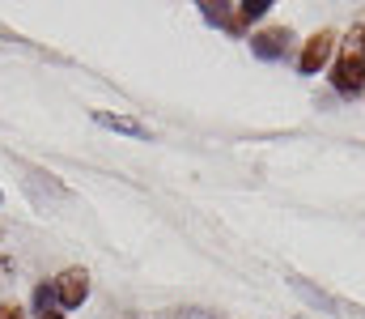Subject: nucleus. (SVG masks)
Returning a JSON list of instances; mask_svg holds the SVG:
<instances>
[{"label": "nucleus", "instance_id": "423d86ee", "mask_svg": "<svg viewBox=\"0 0 365 319\" xmlns=\"http://www.w3.org/2000/svg\"><path fill=\"white\" fill-rule=\"evenodd\" d=\"M60 298H56V281H43L38 290H34V311H38V319H60Z\"/></svg>", "mask_w": 365, "mask_h": 319}, {"label": "nucleus", "instance_id": "f03ea898", "mask_svg": "<svg viewBox=\"0 0 365 319\" xmlns=\"http://www.w3.org/2000/svg\"><path fill=\"white\" fill-rule=\"evenodd\" d=\"M331 51H336V34L331 30H319V34H310V43L302 47V56H297V69L306 73V77H314L327 60H331Z\"/></svg>", "mask_w": 365, "mask_h": 319}, {"label": "nucleus", "instance_id": "6e6552de", "mask_svg": "<svg viewBox=\"0 0 365 319\" xmlns=\"http://www.w3.org/2000/svg\"><path fill=\"white\" fill-rule=\"evenodd\" d=\"M293 290H297V294H302L306 303H314V307H323V311H340V303H336V298H327L323 290H314V285H306L302 277H293Z\"/></svg>", "mask_w": 365, "mask_h": 319}, {"label": "nucleus", "instance_id": "20e7f679", "mask_svg": "<svg viewBox=\"0 0 365 319\" xmlns=\"http://www.w3.org/2000/svg\"><path fill=\"white\" fill-rule=\"evenodd\" d=\"M56 298H60V307H81V303L90 298V273H86V268H68V273H60V281H56Z\"/></svg>", "mask_w": 365, "mask_h": 319}, {"label": "nucleus", "instance_id": "39448f33", "mask_svg": "<svg viewBox=\"0 0 365 319\" xmlns=\"http://www.w3.org/2000/svg\"><path fill=\"white\" fill-rule=\"evenodd\" d=\"M93 119L102 123V128H110V132H123V136H149V128L140 123V119H132V115H119V111H93Z\"/></svg>", "mask_w": 365, "mask_h": 319}, {"label": "nucleus", "instance_id": "9d476101", "mask_svg": "<svg viewBox=\"0 0 365 319\" xmlns=\"http://www.w3.org/2000/svg\"><path fill=\"white\" fill-rule=\"evenodd\" d=\"M0 319H21V311H17L13 303H4V307H0Z\"/></svg>", "mask_w": 365, "mask_h": 319}, {"label": "nucleus", "instance_id": "0eeeda50", "mask_svg": "<svg viewBox=\"0 0 365 319\" xmlns=\"http://www.w3.org/2000/svg\"><path fill=\"white\" fill-rule=\"evenodd\" d=\"M200 9H204V17H208L212 26H221V30H234V34L242 30V26H238V9H234V4H200Z\"/></svg>", "mask_w": 365, "mask_h": 319}, {"label": "nucleus", "instance_id": "1a4fd4ad", "mask_svg": "<svg viewBox=\"0 0 365 319\" xmlns=\"http://www.w3.org/2000/svg\"><path fill=\"white\" fill-rule=\"evenodd\" d=\"M268 9H272V0H242V4H238V26H247V21H259Z\"/></svg>", "mask_w": 365, "mask_h": 319}, {"label": "nucleus", "instance_id": "9b49d317", "mask_svg": "<svg viewBox=\"0 0 365 319\" xmlns=\"http://www.w3.org/2000/svg\"><path fill=\"white\" fill-rule=\"evenodd\" d=\"M0 201H4V196H0Z\"/></svg>", "mask_w": 365, "mask_h": 319}, {"label": "nucleus", "instance_id": "7ed1b4c3", "mask_svg": "<svg viewBox=\"0 0 365 319\" xmlns=\"http://www.w3.org/2000/svg\"><path fill=\"white\" fill-rule=\"evenodd\" d=\"M289 43H293V34H289V26H268V30H259V34H251V51H255L259 60H284V51H289Z\"/></svg>", "mask_w": 365, "mask_h": 319}, {"label": "nucleus", "instance_id": "f257e3e1", "mask_svg": "<svg viewBox=\"0 0 365 319\" xmlns=\"http://www.w3.org/2000/svg\"><path fill=\"white\" fill-rule=\"evenodd\" d=\"M331 86H336V94H344V98H353V94L365 90V26H357V30L349 34L344 56L331 64Z\"/></svg>", "mask_w": 365, "mask_h": 319}]
</instances>
